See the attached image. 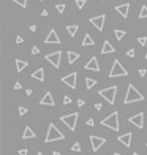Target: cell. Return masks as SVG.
<instances>
[{
	"label": "cell",
	"instance_id": "obj_7",
	"mask_svg": "<svg viewBox=\"0 0 147 155\" xmlns=\"http://www.w3.org/2000/svg\"><path fill=\"white\" fill-rule=\"evenodd\" d=\"M62 82L66 84L70 89H76V82H78V73L73 71V73H70V75L63 76V78H62Z\"/></svg>",
	"mask_w": 147,
	"mask_h": 155
},
{
	"label": "cell",
	"instance_id": "obj_19",
	"mask_svg": "<svg viewBox=\"0 0 147 155\" xmlns=\"http://www.w3.org/2000/svg\"><path fill=\"white\" fill-rule=\"evenodd\" d=\"M32 78H33V79H38L40 82H43V81H44V70H43V68H38L36 71L32 73Z\"/></svg>",
	"mask_w": 147,
	"mask_h": 155
},
{
	"label": "cell",
	"instance_id": "obj_21",
	"mask_svg": "<svg viewBox=\"0 0 147 155\" xmlns=\"http://www.w3.org/2000/svg\"><path fill=\"white\" fill-rule=\"evenodd\" d=\"M66 56H68V63H75L76 60L81 57L78 52H75V51H68V52H66Z\"/></svg>",
	"mask_w": 147,
	"mask_h": 155
},
{
	"label": "cell",
	"instance_id": "obj_8",
	"mask_svg": "<svg viewBox=\"0 0 147 155\" xmlns=\"http://www.w3.org/2000/svg\"><path fill=\"white\" fill-rule=\"evenodd\" d=\"M60 57H62V51H55V52H51V54H48V56H46L44 59L48 60V62L51 63L52 67H55V68H59V67H60Z\"/></svg>",
	"mask_w": 147,
	"mask_h": 155
},
{
	"label": "cell",
	"instance_id": "obj_12",
	"mask_svg": "<svg viewBox=\"0 0 147 155\" xmlns=\"http://www.w3.org/2000/svg\"><path fill=\"white\" fill-rule=\"evenodd\" d=\"M44 43H46V45H59V43H60V38H59L57 32H55L54 29H51V32L48 33V36H46Z\"/></svg>",
	"mask_w": 147,
	"mask_h": 155
},
{
	"label": "cell",
	"instance_id": "obj_20",
	"mask_svg": "<svg viewBox=\"0 0 147 155\" xmlns=\"http://www.w3.org/2000/svg\"><path fill=\"white\" fill-rule=\"evenodd\" d=\"M35 131H33L30 127H25L24 128V133H22V139H32V138H35Z\"/></svg>",
	"mask_w": 147,
	"mask_h": 155
},
{
	"label": "cell",
	"instance_id": "obj_45",
	"mask_svg": "<svg viewBox=\"0 0 147 155\" xmlns=\"http://www.w3.org/2000/svg\"><path fill=\"white\" fill-rule=\"evenodd\" d=\"M36 155H43V152H38V154H36Z\"/></svg>",
	"mask_w": 147,
	"mask_h": 155
},
{
	"label": "cell",
	"instance_id": "obj_17",
	"mask_svg": "<svg viewBox=\"0 0 147 155\" xmlns=\"http://www.w3.org/2000/svg\"><path fill=\"white\" fill-rule=\"evenodd\" d=\"M116 52V48L114 46L111 45V43L108 41V40H106L105 43H103V48H101V54L103 56H105V54H114Z\"/></svg>",
	"mask_w": 147,
	"mask_h": 155
},
{
	"label": "cell",
	"instance_id": "obj_48",
	"mask_svg": "<svg viewBox=\"0 0 147 155\" xmlns=\"http://www.w3.org/2000/svg\"><path fill=\"white\" fill-rule=\"evenodd\" d=\"M146 60H147V54H146Z\"/></svg>",
	"mask_w": 147,
	"mask_h": 155
},
{
	"label": "cell",
	"instance_id": "obj_42",
	"mask_svg": "<svg viewBox=\"0 0 147 155\" xmlns=\"http://www.w3.org/2000/svg\"><path fill=\"white\" fill-rule=\"evenodd\" d=\"M78 106H84V100H78Z\"/></svg>",
	"mask_w": 147,
	"mask_h": 155
},
{
	"label": "cell",
	"instance_id": "obj_11",
	"mask_svg": "<svg viewBox=\"0 0 147 155\" xmlns=\"http://www.w3.org/2000/svg\"><path fill=\"white\" fill-rule=\"evenodd\" d=\"M106 143L105 138H100V136H95V134H92L90 136V144H92V150L93 152H96V150L100 149V147L103 146V144Z\"/></svg>",
	"mask_w": 147,
	"mask_h": 155
},
{
	"label": "cell",
	"instance_id": "obj_3",
	"mask_svg": "<svg viewBox=\"0 0 147 155\" xmlns=\"http://www.w3.org/2000/svg\"><path fill=\"white\" fill-rule=\"evenodd\" d=\"M63 133L60 131L57 127L54 125V123H51V125L48 127V133H46V143H54V141H60V139H63Z\"/></svg>",
	"mask_w": 147,
	"mask_h": 155
},
{
	"label": "cell",
	"instance_id": "obj_32",
	"mask_svg": "<svg viewBox=\"0 0 147 155\" xmlns=\"http://www.w3.org/2000/svg\"><path fill=\"white\" fill-rule=\"evenodd\" d=\"M24 114H27V108L19 106V116H24Z\"/></svg>",
	"mask_w": 147,
	"mask_h": 155
},
{
	"label": "cell",
	"instance_id": "obj_38",
	"mask_svg": "<svg viewBox=\"0 0 147 155\" xmlns=\"http://www.w3.org/2000/svg\"><path fill=\"white\" fill-rule=\"evenodd\" d=\"M19 155H29V150L27 149H21L19 150Z\"/></svg>",
	"mask_w": 147,
	"mask_h": 155
},
{
	"label": "cell",
	"instance_id": "obj_50",
	"mask_svg": "<svg viewBox=\"0 0 147 155\" xmlns=\"http://www.w3.org/2000/svg\"><path fill=\"white\" fill-rule=\"evenodd\" d=\"M41 2H43V0H41Z\"/></svg>",
	"mask_w": 147,
	"mask_h": 155
},
{
	"label": "cell",
	"instance_id": "obj_28",
	"mask_svg": "<svg viewBox=\"0 0 147 155\" xmlns=\"http://www.w3.org/2000/svg\"><path fill=\"white\" fill-rule=\"evenodd\" d=\"M71 150H73V152H81V144H79V143H75V144L71 146Z\"/></svg>",
	"mask_w": 147,
	"mask_h": 155
},
{
	"label": "cell",
	"instance_id": "obj_40",
	"mask_svg": "<svg viewBox=\"0 0 147 155\" xmlns=\"http://www.w3.org/2000/svg\"><path fill=\"white\" fill-rule=\"evenodd\" d=\"M22 41H24V40H22V36H16V43H18V45H19V43H22Z\"/></svg>",
	"mask_w": 147,
	"mask_h": 155
},
{
	"label": "cell",
	"instance_id": "obj_34",
	"mask_svg": "<svg viewBox=\"0 0 147 155\" xmlns=\"http://www.w3.org/2000/svg\"><path fill=\"white\" fill-rule=\"evenodd\" d=\"M135 49H128V51H126V56H128V57H131V59H133V57H135Z\"/></svg>",
	"mask_w": 147,
	"mask_h": 155
},
{
	"label": "cell",
	"instance_id": "obj_30",
	"mask_svg": "<svg viewBox=\"0 0 147 155\" xmlns=\"http://www.w3.org/2000/svg\"><path fill=\"white\" fill-rule=\"evenodd\" d=\"M138 43L141 46H146V43H147V36H139L138 38Z\"/></svg>",
	"mask_w": 147,
	"mask_h": 155
},
{
	"label": "cell",
	"instance_id": "obj_1",
	"mask_svg": "<svg viewBox=\"0 0 147 155\" xmlns=\"http://www.w3.org/2000/svg\"><path fill=\"white\" fill-rule=\"evenodd\" d=\"M142 100H144V95H142L133 84H130V86L126 87V93H125V98H123V103L131 104V103H136V102H142Z\"/></svg>",
	"mask_w": 147,
	"mask_h": 155
},
{
	"label": "cell",
	"instance_id": "obj_2",
	"mask_svg": "<svg viewBox=\"0 0 147 155\" xmlns=\"http://www.w3.org/2000/svg\"><path fill=\"white\" fill-rule=\"evenodd\" d=\"M101 125L108 127V128H111L114 131H119V128H120V125H119V112H117V111H114L112 114H109L106 119L101 120Z\"/></svg>",
	"mask_w": 147,
	"mask_h": 155
},
{
	"label": "cell",
	"instance_id": "obj_41",
	"mask_svg": "<svg viewBox=\"0 0 147 155\" xmlns=\"http://www.w3.org/2000/svg\"><path fill=\"white\" fill-rule=\"evenodd\" d=\"M21 87H22V86H21V82H16V84H14V89H16V90H19Z\"/></svg>",
	"mask_w": 147,
	"mask_h": 155
},
{
	"label": "cell",
	"instance_id": "obj_26",
	"mask_svg": "<svg viewBox=\"0 0 147 155\" xmlns=\"http://www.w3.org/2000/svg\"><path fill=\"white\" fill-rule=\"evenodd\" d=\"M114 35H116V38H117V40H122L123 36L126 35V32H125V30H114Z\"/></svg>",
	"mask_w": 147,
	"mask_h": 155
},
{
	"label": "cell",
	"instance_id": "obj_25",
	"mask_svg": "<svg viewBox=\"0 0 147 155\" xmlns=\"http://www.w3.org/2000/svg\"><path fill=\"white\" fill-rule=\"evenodd\" d=\"M147 18V6L142 5L141 6V11H139V19H146Z\"/></svg>",
	"mask_w": 147,
	"mask_h": 155
},
{
	"label": "cell",
	"instance_id": "obj_37",
	"mask_svg": "<svg viewBox=\"0 0 147 155\" xmlns=\"http://www.w3.org/2000/svg\"><path fill=\"white\" fill-rule=\"evenodd\" d=\"M85 123H87L89 127H93V125H95V122H93V119H87V122H85Z\"/></svg>",
	"mask_w": 147,
	"mask_h": 155
},
{
	"label": "cell",
	"instance_id": "obj_22",
	"mask_svg": "<svg viewBox=\"0 0 147 155\" xmlns=\"http://www.w3.org/2000/svg\"><path fill=\"white\" fill-rule=\"evenodd\" d=\"M66 30H68L70 36H76V33H78V30H79V25H78V24H71V25H66Z\"/></svg>",
	"mask_w": 147,
	"mask_h": 155
},
{
	"label": "cell",
	"instance_id": "obj_16",
	"mask_svg": "<svg viewBox=\"0 0 147 155\" xmlns=\"http://www.w3.org/2000/svg\"><path fill=\"white\" fill-rule=\"evenodd\" d=\"M131 138H133V134L128 131V133H125V134H120V136H119V143H122L125 147H130V146H131Z\"/></svg>",
	"mask_w": 147,
	"mask_h": 155
},
{
	"label": "cell",
	"instance_id": "obj_14",
	"mask_svg": "<svg viewBox=\"0 0 147 155\" xmlns=\"http://www.w3.org/2000/svg\"><path fill=\"white\" fill-rule=\"evenodd\" d=\"M85 70H92V71H100V65H98V59L96 57H92L84 67Z\"/></svg>",
	"mask_w": 147,
	"mask_h": 155
},
{
	"label": "cell",
	"instance_id": "obj_35",
	"mask_svg": "<svg viewBox=\"0 0 147 155\" xmlns=\"http://www.w3.org/2000/svg\"><path fill=\"white\" fill-rule=\"evenodd\" d=\"M146 73H147V70H146V68H141V70H139V76L144 78V76H146Z\"/></svg>",
	"mask_w": 147,
	"mask_h": 155
},
{
	"label": "cell",
	"instance_id": "obj_49",
	"mask_svg": "<svg viewBox=\"0 0 147 155\" xmlns=\"http://www.w3.org/2000/svg\"><path fill=\"white\" fill-rule=\"evenodd\" d=\"M146 146H147V143H146Z\"/></svg>",
	"mask_w": 147,
	"mask_h": 155
},
{
	"label": "cell",
	"instance_id": "obj_18",
	"mask_svg": "<svg viewBox=\"0 0 147 155\" xmlns=\"http://www.w3.org/2000/svg\"><path fill=\"white\" fill-rule=\"evenodd\" d=\"M14 63H16V71H18V73H21L22 70L27 68V65H29L27 60H21V59H16Z\"/></svg>",
	"mask_w": 147,
	"mask_h": 155
},
{
	"label": "cell",
	"instance_id": "obj_36",
	"mask_svg": "<svg viewBox=\"0 0 147 155\" xmlns=\"http://www.w3.org/2000/svg\"><path fill=\"white\" fill-rule=\"evenodd\" d=\"M38 52H40V48H36V46H33V48H32V54L35 56V54H38Z\"/></svg>",
	"mask_w": 147,
	"mask_h": 155
},
{
	"label": "cell",
	"instance_id": "obj_44",
	"mask_svg": "<svg viewBox=\"0 0 147 155\" xmlns=\"http://www.w3.org/2000/svg\"><path fill=\"white\" fill-rule=\"evenodd\" d=\"M52 155H60V154L57 152V150H55V152H54V154H52Z\"/></svg>",
	"mask_w": 147,
	"mask_h": 155
},
{
	"label": "cell",
	"instance_id": "obj_46",
	"mask_svg": "<svg viewBox=\"0 0 147 155\" xmlns=\"http://www.w3.org/2000/svg\"><path fill=\"white\" fill-rule=\"evenodd\" d=\"M133 155H139V154H138V152H135V154H133Z\"/></svg>",
	"mask_w": 147,
	"mask_h": 155
},
{
	"label": "cell",
	"instance_id": "obj_33",
	"mask_svg": "<svg viewBox=\"0 0 147 155\" xmlns=\"http://www.w3.org/2000/svg\"><path fill=\"white\" fill-rule=\"evenodd\" d=\"M70 103H71V97L65 95V97H63V104H70Z\"/></svg>",
	"mask_w": 147,
	"mask_h": 155
},
{
	"label": "cell",
	"instance_id": "obj_43",
	"mask_svg": "<svg viewBox=\"0 0 147 155\" xmlns=\"http://www.w3.org/2000/svg\"><path fill=\"white\" fill-rule=\"evenodd\" d=\"M41 16H48V10H43V11H41Z\"/></svg>",
	"mask_w": 147,
	"mask_h": 155
},
{
	"label": "cell",
	"instance_id": "obj_10",
	"mask_svg": "<svg viewBox=\"0 0 147 155\" xmlns=\"http://www.w3.org/2000/svg\"><path fill=\"white\" fill-rule=\"evenodd\" d=\"M128 120H130V123H133L135 127H138V128H142V127H144V112L135 114V116H131Z\"/></svg>",
	"mask_w": 147,
	"mask_h": 155
},
{
	"label": "cell",
	"instance_id": "obj_6",
	"mask_svg": "<svg viewBox=\"0 0 147 155\" xmlns=\"http://www.w3.org/2000/svg\"><path fill=\"white\" fill-rule=\"evenodd\" d=\"M126 75H128L126 68H123L122 63H120L119 60H114L112 68H111V73H109V78H119V76H126Z\"/></svg>",
	"mask_w": 147,
	"mask_h": 155
},
{
	"label": "cell",
	"instance_id": "obj_5",
	"mask_svg": "<svg viewBox=\"0 0 147 155\" xmlns=\"http://www.w3.org/2000/svg\"><path fill=\"white\" fill-rule=\"evenodd\" d=\"M78 119H79V114H78V112L66 114V116H62V117H60V120H62V122L65 123V125L68 127L71 131L76 130V123H78Z\"/></svg>",
	"mask_w": 147,
	"mask_h": 155
},
{
	"label": "cell",
	"instance_id": "obj_27",
	"mask_svg": "<svg viewBox=\"0 0 147 155\" xmlns=\"http://www.w3.org/2000/svg\"><path fill=\"white\" fill-rule=\"evenodd\" d=\"M76 6H78V10H82L85 6V3H87V0H75Z\"/></svg>",
	"mask_w": 147,
	"mask_h": 155
},
{
	"label": "cell",
	"instance_id": "obj_47",
	"mask_svg": "<svg viewBox=\"0 0 147 155\" xmlns=\"http://www.w3.org/2000/svg\"><path fill=\"white\" fill-rule=\"evenodd\" d=\"M114 155H120V154H119V152H116V154H114Z\"/></svg>",
	"mask_w": 147,
	"mask_h": 155
},
{
	"label": "cell",
	"instance_id": "obj_4",
	"mask_svg": "<svg viewBox=\"0 0 147 155\" xmlns=\"http://www.w3.org/2000/svg\"><path fill=\"white\" fill-rule=\"evenodd\" d=\"M98 95L103 97L109 104H114L116 103V95H117V86H111V87H108V89H101L98 92Z\"/></svg>",
	"mask_w": 147,
	"mask_h": 155
},
{
	"label": "cell",
	"instance_id": "obj_15",
	"mask_svg": "<svg viewBox=\"0 0 147 155\" xmlns=\"http://www.w3.org/2000/svg\"><path fill=\"white\" fill-rule=\"evenodd\" d=\"M40 104H41V106H54L55 103H54V98H52L51 92H46L44 93V97L40 100Z\"/></svg>",
	"mask_w": 147,
	"mask_h": 155
},
{
	"label": "cell",
	"instance_id": "obj_23",
	"mask_svg": "<svg viewBox=\"0 0 147 155\" xmlns=\"http://www.w3.org/2000/svg\"><path fill=\"white\" fill-rule=\"evenodd\" d=\"M93 45H95L93 38L89 35V33H85V35H84V40H82V46H93Z\"/></svg>",
	"mask_w": 147,
	"mask_h": 155
},
{
	"label": "cell",
	"instance_id": "obj_24",
	"mask_svg": "<svg viewBox=\"0 0 147 155\" xmlns=\"http://www.w3.org/2000/svg\"><path fill=\"white\" fill-rule=\"evenodd\" d=\"M95 84H96V79H93V78H85V87H87V89H92Z\"/></svg>",
	"mask_w": 147,
	"mask_h": 155
},
{
	"label": "cell",
	"instance_id": "obj_29",
	"mask_svg": "<svg viewBox=\"0 0 147 155\" xmlns=\"http://www.w3.org/2000/svg\"><path fill=\"white\" fill-rule=\"evenodd\" d=\"M14 3H18V5H21L22 8H25L27 6V0H13Z\"/></svg>",
	"mask_w": 147,
	"mask_h": 155
},
{
	"label": "cell",
	"instance_id": "obj_31",
	"mask_svg": "<svg viewBox=\"0 0 147 155\" xmlns=\"http://www.w3.org/2000/svg\"><path fill=\"white\" fill-rule=\"evenodd\" d=\"M65 8H66V6H65V5H62V3H59V5L55 6V10H57L59 13H63V11H65Z\"/></svg>",
	"mask_w": 147,
	"mask_h": 155
},
{
	"label": "cell",
	"instance_id": "obj_9",
	"mask_svg": "<svg viewBox=\"0 0 147 155\" xmlns=\"http://www.w3.org/2000/svg\"><path fill=\"white\" fill-rule=\"evenodd\" d=\"M105 21H106V16L105 14H100V16H95V18H90V24L95 27L96 30H100L101 32L103 29H105Z\"/></svg>",
	"mask_w": 147,
	"mask_h": 155
},
{
	"label": "cell",
	"instance_id": "obj_13",
	"mask_svg": "<svg viewBox=\"0 0 147 155\" xmlns=\"http://www.w3.org/2000/svg\"><path fill=\"white\" fill-rule=\"evenodd\" d=\"M116 11H117L122 18H128V14H130V3H122V5H117V6H116Z\"/></svg>",
	"mask_w": 147,
	"mask_h": 155
},
{
	"label": "cell",
	"instance_id": "obj_39",
	"mask_svg": "<svg viewBox=\"0 0 147 155\" xmlns=\"http://www.w3.org/2000/svg\"><path fill=\"white\" fill-rule=\"evenodd\" d=\"M101 108H103L101 103H95V109H96V111H101Z\"/></svg>",
	"mask_w": 147,
	"mask_h": 155
}]
</instances>
